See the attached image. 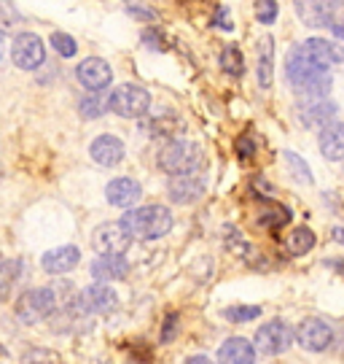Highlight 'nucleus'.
<instances>
[{"label": "nucleus", "mask_w": 344, "mask_h": 364, "mask_svg": "<svg viewBox=\"0 0 344 364\" xmlns=\"http://www.w3.org/2000/svg\"><path fill=\"white\" fill-rule=\"evenodd\" d=\"M285 78L301 97V103H320L328 100L331 92V73L318 68L304 54L301 46H294L285 57Z\"/></svg>", "instance_id": "obj_1"}, {"label": "nucleus", "mask_w": 344, "mask_h": 364, "mask_svg": "<svg viewBox=\"0 0 344 364\" xmlns=\"http://www.w3.org/2000/svg\"><path fill=\"white\" fill-rule=\"evenodd\" d=\"M172 210L165 205H143V208H132L121 216V227L132 240H156L165 237L172 230Z\"/></svg>", "instance_id": "obj_2"}, {"label": "nucleus", "mask_w": 344, "mask_h": 364, "mask_svg": "<svg viewBox=\"0 0 344 364\" xmlns=\"http://www.w3.org/2000/svg\"><path fill=\"white\" fill-rule=\"evenodd\" d=\"M202 165V149L192 141H170V144L159 151V168L167 176H189V173H199Z\"/></svg>", "instance_id": "obj_3"}, {"label": "nucleus", "mask_w": 344, "mask_h": 364, "mask_svg": "<svg viewBox=\"0 0 344 364\" xmlns=\"http://www.w3.org/2000/svg\"><path fill=\"white\" fill-rule=\"evenodd\" d=\"M57 308L60 305H57V294L51 287L27 289L16 299V318L22 324H40V321H49Z\"/></svg>", "instance_id": "obj_4"}, {"label": "nucleus", "mask_w": 344, "mask_h": 364, "mask_svg": "<svg viewBox=\"0 0 344 364\" xmlns=\"http://www.w3.org/2000/svg\"><path fill=\"white\" fill-rule=\"evenodd\" d=\"M108 108L124 119H140L151 108V95L148 90H143L140 84H121L111 92Z\"/></svg>", "instance_id": "obj_5"}, {"label": "nucleus", "mask_w": 344, "mask_h": 364, "mask_svg": "<svg viewBox=\"0 0 344 364\" xmlns=\"http://www.w3.org/2000/svg\"><path fill=\"white\" fill-rule=\"evenodd\" d=\"M294 343V329L285 324L282 318H272L264 326H258L253 340V348L261 351L264 356H277V353H285Z\"/></svg>", "instance_id": "obj_6"}, {"label": "nucleus", "mask_w": 344, "mask_h": 364, "mask_svg": "<svg viewBox=\"0 0 344 364\" xmlns=\"http://www.w3.org/2000/svg\"><path fill=\"white\" fill-rule=\"evenodd\" d=\"M299 346L309 353H323L331 348L333 343V326L323 318H304L296 329Z\"/></svg>", "instance_id": "obj_7"}, {"label": "nucleus", "mask_w": 344, "mask_h": 364, "mask_svg": "<svg viewBox=\"0 0 344 364\" xmlns=\"http://www.w3.org/2000/svg\"><path fill=\"white\" fill-rule=\"evenodd\" d=\"M11 60L16 68L22 70H35L46 63V49L43 41L35 33H19L11 43Z\"/></svg>", "instance_id": "obj_8"}, {"label": "nucleus", "mask_w": 344, "mask_h": 364, "mask_svg": "<svg viewBox=\"0 0 344 364\" xmlns=\"http://www.w3.org/2000/svg\"><path fill=\"white\" fill-rule=\"evenodd\" d=\"M129 243H132V237L124 232V227L118 221L116 224H102L91 235V246L100 257H118V254L127 251Z\"/></svg>", "instance_id": "obj_9"}, {"label": "nucleus", "mask_w": 344, "mask_h": 364, "mask_svg": "<svg viewBox=\"0 0 344 364\" xmlns=\"http://www.w3.org/2000/svg\"><path fill=\"white\" fill-rule=\"evenodd\" d=\"M76 78H78V84L89 92L108 90V84L113 81V68H111V63L100 60V57H87V60L76 68Z\"/></svg>", "instance_id": "obj_10"}, {"label": "nucleus", "mask_w": 344, "mask_h": 364, "mask_svg": "<svg viewBox=\"0 0 344 364\" xmlns=\"http://www.w3.org/2000/svg\"><path fill=\"white\" fill-rule=\"evenodd\" d=\"M207 189V178L202 173H189V176H175L167 183V192L172 197V203L178 205H189L194 200H199Z\"/></svg>", "instance_id": "obj_11"}, {"label": "nucleus", "mask_w": 344, "mask_h": 364, "mask_svg": "<svg viewBox=\"0 0 344 364\" xmlns=\"http://www.w3.org/2000/svg\"><path fill=\"white\" fill-rule=\"evenodd\" d=\"M143 197V186L129 176L113 178V181L105 186V200L113 205V208H132L138 205V200Z\"/></svg>", "instance_id": "obj_12"}, {"label": "nucleus", "mask_w": 344, "mask_h": 364, "mask_svg": "<svg viewBox=\"0 0 344 364\" xmlns=\"http://www.w3.org/2000/svg\"><path fill=\"white\" fill-rule=\"evenodd\" d=\"M124 154H127V149L121 144V138H116V135H100L89 146V156L100 168H116V165H121Z\"/></svg>", "instance_id": "obj_13"}, {"label": "nucleus", "mask_w": 344, "mask_h": 364, "mask_svg": "<svg viewBox=\"0 0 344 364\" xmlns=\"http://www.w3.org/2000/svg\"><path fill=\"white\" fill-rule=\"evenodd\" d=\"M81 308L84 313H113L118 308V294L111 287H87L81 291Z\"/></svg>", "instance_id": "obj_14"}, {"label": "nucleus", "mask_w": 344, "mask_h": 364, "mask_svg": "<svg viewBox=\"0 0 344 364\" xmlns=\"http://www.w3.org/2000/svg\"><path fill=\"white\" fill-rule=\"evenodd\" d=\"M336 114H339V105L333 103L331 97L328 100H320V103H301V122L312 130H326L336 122Z\"/></svg>", "instance_id": "obj_15"}, {"label": "nucleus", "mask_w": 344, "mask_h": 364, "mask_svg": "<svg viewBox=\"0 0 344 364\" xmlns=\"http://www.w3.org/2000/svg\"><path fill=\"white\" fill-rule=\"evenodd\" d=\"M78 262H81V251L76 246H60V248H51L40 257V267L51 275H62L76 270Z\"/></svg>", "instance_id": "obj_16"}, {"label": "nucleus", "mask_w": 344, "mask_h": 364, "mask_svg": "<svg viewBox=\"0 0 344 364\" xmlns=\"http://www.w3.org/2000/svg\"><path fill=\"white\" fill-rule=\"evenodd\" d=\"M342 3H296V14L309 27H333Z\"/></svg>", "instance_id": "obj_17"}, {"label": "nucleus", "mask_w": 344, "mask_h": 364, "mask_svg": "<svg viewBox=\"0 0 344 364\" xmlns=\"http://www.w3.org/2000/svg\"><path fill=\"white\" fill-rule=\"evenodd\" d=\"M218 364H255V348L250 340L229 338L218 348Z\"/></svg>", "instance_id": "obj_18"}, {"label": "nucleus", "mask_w": 344, "mask_h": 364, "mask_svg": "<svg viewBox=\"0 0 344 364\" xmlns=\"http://www.w3.org/2000/svg\"><path fill=\"white\" fill-rule=\"evenodd\" d=\"M255 78L258 84L269 90L272 87V78H274V38L264 36L258 41V49H255Z\"/></svg>", "instance_id": "obj_19"}, {"label": "nucleus", "mask_w": 344, "mask_h": 364, "mask_svg": "<svg viewBox=\"0 0 344 364\" xmlns=\"http://www.w3.org/2000/svg\"><path fill=\"white\" fill-rule=\"evenodd\" d=\"M127 270H129V262L124 254H118V257H97L89 267L94 281H118V278L127 275Z\"/></svg>", "instance_id": "obj_20"}, {"label": "nucleus", "mask_w": 344, "mask_h": 364, "mask_svg": "<svg viewBox=\"0 0 344 364\" xmlns=\"http://www.w3.org/2000/svg\"><path fill=\"white\" fill-rule=\"evenodd\" d=\"M318 146L326 159L331 162H344V122H333L331 127L320 132Z\"/></svg>", "instance_id": "obj_21"}, {"label": "nucleus", "mask_w": 344, "mask_h": 364, "mask_svg": "<svg viewBox=\"0 0 344 364\" xmlns=\"http://www.w3.org/2000/svg\"><path fill=\"white\" fill-rule=\"evenodd\" d=\"M25 275V259H3L0 262V299H6Z\"/></svg>", "instance_id": "obj_22"}, {"label": "nucleus", "mask_w": 344, "mask_h": 364, "mask_svg": "<svg viewBox=\"0 0 344 364\" xmlns=\"http://www.w3.org/2000/svg\"><path fill=\"white\" fill-rule=\"evenodd\" d=\"M331 46L333 41H326V38H306L304 43H301V49H304V54L315 63L318 68H323V70H331Z\"/></svg>", "instance_id": "obj_23"}, {"label": "nucleus", "mask_w": 344, "mask_h": 364, "mask_svg": "<svg viewBox=\"0 0 344 364\" xmlns=\"http://www.w3.org/2000/svg\"><path fill=\"white\" fill-rule=\"evenodd\" d=\"M288 243V251L294 254V257H304V254H309L312 248H315V232L309 230V227H299V230H294L291 232V237L285 240Z\"/></svg>", "instance_id": "obj_24"}, {"label": "nucleus", "mask_w": 344, "mask_h": 364, "mask_svg": "<svg viewBox=\"0 0 344 364\" xmlns=\"http://www.w3.org/2000/svg\"><path fill=\"white\" fill-rule=\"evenodd\" d=\"M221 68L229 73V76H243L245 73V57L240 52V46H223V52H221Z\"/></svg>", "instance_id": "obj_25"}, {"label": "nucleus", "mask_w": 344, "mask_h": 364, "mask_svg": "<svg viewBox=\"0 0 344 364\" xmlns=\"http://www.w3.org/2000/svg\"><path fill=\"white\" fill-rule=\"evenodd\" d=\"M282 156H285V165H288V170H291V176H294L299 183H312V170H309V165H306L304 159L299 154H294V151H282Z\"/></svg>", "instance_id": "obj_26"}, {"label": "nucleus", "mask_w": 344, "mask_h": 364, "mask_svg": "<svg viewBox=\"0 0 344 364\" xmlns=\"http://www.w3.org/2000/svg\"><path fill=\"white\" fill-rule=\"evenodd\" d=\"M22 22H25V19H22V14H19V9H16L13 3H3V6H0V36L19 30Z\"/></svg>", "instance_id": "obj_27"}, {"label": "nucleus", "mask_w": 344, "mask_h": 364, "mask_svg": "<svg viewBox=\"0 0 344 364\" xmlns=\"http://www.w3.org/2000/svg\"><path fill=\"white\" fill-rule=\"evenodd\" d=\"M78 111L84 119H100L105 111H108V100L100 97V95H87L81 103H78Z\"/></svg>", "instance_id": "obj_28"}, {"label": "nucleus", "mask_w": 344, "mask_h": 364, "mask_svg": "<svg viewBox=\"0 0 344 364\" xmlns=\"http://www.w3.org/2000/svg\"><path fill=\"white\" fill-rule=\"evenodd\" d=\"M51 46L57 49L60 57H76V52H78L76 38L67 36V33H51Z\"/></svg>", "instance_id": "obj_29"}, {"label": "nucleus", "mask_w": 344, "mask_h": 364, "mask_svg": "<svg viewBox=\"0 0 344 364\" xmlns=\"http://www.w3.org/2000/svg\"><path fill=\"white\" fill-rule=\"evenodd\" d=\"M223 316L229 321H253V318L261 316V308H255V305H237V308H229Z\"/></svg>", "instance_id": "obj_30"}, {"label": "nucleus", "mask_w": 344, "mask_h": 364, "mask_svg": "<svg viewBox=\"0 0 344 364\" xmlns=\"http://www.w3.org/2000/svg\"><path fill=\"white\" fill-rule=\"evenodd\" d=\"M25 364H60V356L51 348H30L25 353Z\"/></svg>", "instance_id": "obj_31"}, {"label": "nucleus", "mask_w": 344, "mask_h": 364, "mask_svg": "<svg viewBox=\"0 0 344 364\" xmlns=\"http://www.w3.org/2000/svg\"><path fill=\"white\" fill-rule=\"evenodd\" d=\"M258 22H264V25H272L274 22V16H277V3H272V0H264V3H258Z\"/></svg>", "instance_id": "obj_32"}, {"label": "nucleus", "mask_w": 344, "mask_h": 364, "mask_svg": "<svg viewBox=\"0 0 344 364\" xmlns=\"http://www.w3.org/2000/svg\"><path fill=\"white\" fill-rule=\"evenodd\" d=\"M285 221H288V210H282V208L258 216V224H261V227H282Z\"/></svg>", "instance_id": "obj_33"}, {"label": "nucleus", "mask_w": 344, "mask_h": 364, "mask_svg": "<svg viewBox=\"0 0 344 364\" xmlns=\"http://www.w3.org/2000/svg\"><path fill=\"white\" fill-rule=\"evenodd\" d=\"M331 68L333 70H344V43H333L331 46Z\"/></svg>", "instance_id": "obj_34"}, {"label": "nucleus", "mask_w": 344, "mask_h": 364, "mask_svg": "<svg viewBox=\"0 0 344 364\" xmlns=\"http://www.w3.org/2000/svg\"><path fill=\"white\" fill-rule=\"evenodd\" d=\"M178 326V316H167V321H165V332H162V343H170V340L175 338V329Z\"/></svg>", "instance_id": "obj_35"}, {"label": "nucleus", "mask_w": 344, "mask_h": 364, "mask_svg": "<svg viewBox=\"0 0 344 364\" xmlns=\"http://www.w3.org/2000/svg\"><path fill=\"white\" fill-rule=\"evenodd\" d=\"M216 27H221V30H231V22H229V9L226 6H221L216 14V22H213Z\"/></svg>", "instance_id": "obj_36"}, {"label": "nucleus", "mask_w": 344, "mask_h": 364, "mask_svg": "<svg viewBox=\"0 0 344 364\" xmlns=\"http://www.w3.org/2000/svg\"><path fill=\"white\" fill-rule=\"evenodd\" d=\"M237 151H240V156H245V159H248V156H253V141H250V138H240V141H237Z\"/></svg>", "instance_id": "obj_37"}, {"label": "nucleus", "mask_w": 344, "mask_h": 364, "mask_svg": "<svg viewBox=\"0 0 344 364\" xmlns=\"http://www.w3.org/2000/svg\"><path fill=\"white\" fill-rule=\"evenodd\" d=\"M129 14H135V16H145V19H153V11H145L140 6H127Z\"/></svg>", "instance_id": "obj_38"}, {"label": "nucleus", "mask_w": 344, "mask_h": 364, "mask_svg": "<svg viewBox=\"0 0 344 364\" xmlns=\"http://www.w3.org/2000/svg\"><path fill=\"white\" fill-rule=\"evenodd\" d=\"M333 36H336V38L339 41H344V19H336V22H333Z\"/></svg>", "instance_id": "obj_39"}, {"label": "nucleus", "mask_w": 344, "mask_h": 364, "mask_svg": "<svg viewBox=\"0 0 344 364\" xmlns=\"http://www.w3.org/2000/svg\"><path fill=\"white\" fill-rule=\"evenodd\" d=\"M183 364H213V362H210L207 356H202V353H199V356H189V359H186Z\"/></svg>", "instance_id": "obj_40"}, {"label": "nucleus", "mask_w": 344, "mask_h": 364, "mask_svg": "<svg viewBox=\"0 0 344 364\" xmlns=\"http://www.w3.org/2000/svg\"><path fill=\"white\" fill-rule=\"evenodd\" d=\"M333 240H339V243H344V230L342 227H336V230H333Z\"/></svg>", "instance_id": "obj_41"}, {"label": "nucleus", "mask_w": 344, "mask_h": 364, "mask_svg": "<svg viewBox=\"0 0 344 364\" xmlns=\"http://www.w3.org/2000/svg\"><path fill=\"white\" fill-rule=\"evenodd\" d=\"M3 54H6V41H3V36H0V60H3Z\"/></svg>", "instance_id": "obj_42"}, {"label": "nucleus", "mask_w": 344, "mask_h": 364, "mask_svg": "<svg viewBox=\"0 0 344 364\" xmlns=\"http://www.w3.org/2000/svg\"><path fill=\"white\" fill-rule=\"evenodd\" d=\"M0 262H3V257H0Z\"/></svg>", "instance_id": "obj_43"}]
</instances>
